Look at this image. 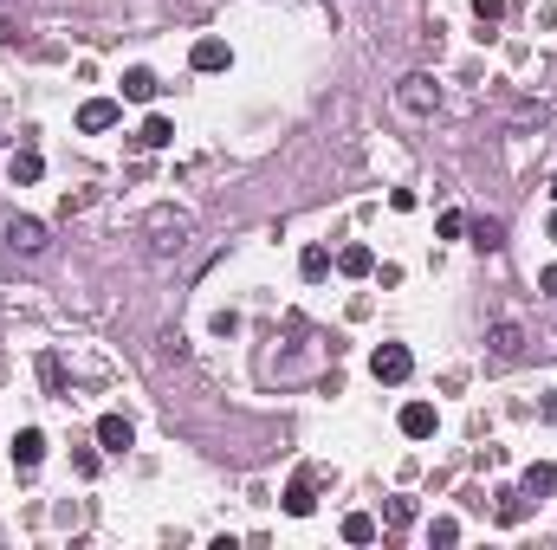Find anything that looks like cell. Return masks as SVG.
I'll use <instances>...</instances> for the list:
<instances>
[{
  "instance_id": "cell-1",
  "label": "cell",
  "mask_w": 557,
  "mask_h": 550,
  "mask_svg": "<svg viewBox=\"0 0 557 550\" xmlns=\"http://www.w3.org/2000/svg\"><path fill=\"white\" fill-rule=\"evenodd\" d=\"M188 220L182 208H149L143 214V240H149V259H169V253H182V240H188Z\"/></svg>"
},
{
  "instance_id": "cell-2",
  "label": "cell",
  "mask_w": 557,
  "mask_h": 550,
  "mask_svg": "<svg viewBox=\"0 0 557 550\" xmlns=\"http://www.w3.org/2000/svg\"><path fill=\"white\" fill-rule=\"evenodd\" d=\"M396 110L402 117H434V110H441V85H434L428 72H409L396 85Z\"/></svg>"
},
{
  "instance_id": "cell-3",
  "label": "cell",
  "mask_w": 557,
  "mask_h": 550,
  "mask_svg": "<svg viewBox=\"0 0 557 550\" xmlns=\"http://www.w3.org/2000/svg\"><path fill=\"white\" fill-rule=\"evenodd\" d=\"M0 240H7V246H13V253H26V259H39V253H46V246H52V233H46V220H20V214H13V220H7V227H0Z\"/></svg>"
},
{
  "instance_id": "cell-4",
  "label": "cell",
  "mask_w": 557,
  "mask_h": 550,
  "mask_svg": "<svg viewBox=\"0 0 557 550\" xmlns=\"http://www.w3.org/2000/svg\"><path fill=\"white\" fill-rule=\"evenodd\" d=\"M370 376L396 389V382H409V376H415V356L402 350V343H376V356H370Z\"/></svg>"
},
{
  "instance_id": "cell-5",
  "label": "cell",
  "mask_w": 557,
  "mask_h": 550,
  "mask_svg": "<svg viewBox=\"0 0 557 550\" xmlns=\"http://www.w3.org/2000/svg\"><path fill=\"white\" fill-rule=\"evenodd\" d=\"M311 512H318V473L298 466L292 486H285V518H311Z\"/></svg>"
},
{
  "instance_id": "cell-6",
  "label": "cell",
  "mask_w": 557,
  "mask_h": 550,
  "mask_svg": "<svg viewBox=\"0 0 557 550\" xmlns=\"http://www.w3.org/2000/svg\"><path fill=\"white\" fill-rule=\"evenodd\" d=\"M39 460H46V434H39V428H20V434H13V473L33 479Z\"/></svg>"
},
{
  "instance_id": "cell-7",
  "label": "cell",
  "mask_w": 557,
  "mask_h": 550,
  "mask_svg": "<svg viewBox=\"0 0 557 550\" xmlns=\"http://www.w3.org/2000/svg\"><path fill=\"white\" fill-rule=\"evenodd\" d=\"M117 117H124V110H117V98H91V104H78V130H117Z\"/></svg>"
},
{
  "instance_id": "cell-8",
  "label": "cell",
  "mask_w": 557,
  "mask_h": 550,
  "mask_svg": "<svg viewBox=\"0 0 557 550\" xmlns=\"http://www.w3.org/2000/svg\"><path fill=\"white\" fill-rule=\"evenodd\" d=\"M7 175H13V188H33L39 175H46V156H39V149H13V156H7Z\"/></svg>"
},
{
  "instance_id": "cell-9",
  "label": "cell",
  "mask_w": 557,
  "mask_h": 550,
  "mask_svg": "<svg viewBox=\"0 0 557 550\" xmlns=\"http://www.w3.org/2000/svg\"><path fill=\"white\" fill-rule=\"evenodd\" d=\"M486 343H493V356H506V363H512V356H519V350H525V330H519V324H512V318H499L493 330H486Z\"/></svg>"
},
{
  "instance_id": "cell-10",
  "label": "cell",
  "mask_w": 557,
  "mask_h": 550,
  "mask_svg": "<svg viewBox=\"0 0 557 550\" xmlns=\"http://www.w3.org/2000/svg\"><path fill=\"white\" fill-rule=\"evenodd\" d=\"M434 428H441V415H434L428 402H409V408H402V434H409V440H428Z\"/></svg>"
},
{
  "instance_id": "cell-11",
  "label": "cell",
  "mask_w": 557,
  "mask_h": 550,
  "mask_svg": "<svg viewBox=\"0 0 557 550\" xmlns=\"http://www.w3.org/2000/svg\"><path fill=\"white\" fill-rule=\"evenodd\" d=\"M130 440H137V434H130L124 415H98V447H104V453H124Z\"/></svg>"
},
{
  "instance_id": "cell-12",
  "label": "cell",
  "mask_w": 557,
  "mask_h": 550,
  "mask_svg": "<svg viewBox=\"0 0 557 550\" xmlns=\"http://www.w3.org/2000/svg\"><path fill=\"white\" fill-rule=\"evenodd\" d=\"M188 65H195V72H227V46H221V39H195Z\"/></svg>"
},
{
  "instance_id": "cell-13",
  "label": "cell",
  "mask_w": 557,
  "mask_h": 550,
  "mask_svg": "<svg viewBox=\"0 0 557 550\" xmlns=\"http://www.w3.org/2000/svg\"><path fill=\"white\" fill-rule=\"evenodd\" d=\"M473 246H480V253H499V246H506V220L480 214V220H473Z\"/></svg>"
},
{
  "instance_id": "cell-14",
  "label": "cell",
  "mask_w": 557,
  "mask_h": 550,
  "mask_svg": "<svg viewBox=\"0 0 557 550\" xmlns=\"http://www.w3.org/2000/svg\"><path fill=\"white\" fill-rule=\"evenodd\" d=\"M337 272H344V279H370V272H376L370 246H344V253H337Z\"/></svg>"
},
{
  "instance_id": "cell-15",
  "label": "cell",
  "mask_w": 557,
  "mask_h": 550,
  "mask_svg": "<svg viewBox=\"0 0 557 550\" xmlns=\"http://www.w3.org/2000/svg\"><path fill=\"white\" fill-rule=\"evenodd\" d=\"M156 91H162V85H156V72H149V65H137V72H124V98H130V104H149Z\"/></svg>"
},
{
  "instance_id": "cell-16",
  "label": "cell",
  "mask_w": 557,
  "mask_h": 550,
  "mask_svg": "<svg viewBox=\"0 0 557 550\" xmlns=\"http://www.w3.org/2000/svg\"><path fill=\"white\" fill-rule=\"evenodd\" d=\"M525 492H532V499H551V492H557V466H551V460L525 466Z\"/></svg>"
},
{
  "instance_id": "cell-17",
  "label": "cell",
  "mask_w": 557,
  "mask_h": 550,
  "mask_svg": "<svg viewBox=\"0 0 557 550\" xmlns=\"http://www.w3.org/2000/svg\"><path fill=\"white\" fill-rule=\"evenodd\" d=\"M169 143H175V123L169 117H149L137 130V149H169Z\"/></svg>"
},
{
  "instance_id": "cell-18",
  "label": "cell",
  "mask_w": 557,
  "mask_h": 550,
  "mask_svg": "<svg viewBox=\"0 0 557 550\" xmlns=\"http://www.w3.org/2000/svg\"><path fill=\"white\" fill-rule=\"evenodd\" d=\"M344 544H376V518L370 512H350L344 518Z\"/></svg>"
},
{
  "instance_id": "cell-19",
  "label": "cell",
  "mask_w": 557,
  "mask_h": 550,
  "mask_svg": "<svg viewBox=\"0 0 557 550\" xmlns=\"http://www.w3.org/2000/svg\"><path fill=\"white\" fill-rule=\"evenodd\" d=\"M499 525H525V512H532V505H525V492H499Z\"/></svg>"
},
{
  "instance_id": "cell-20",
  "label": "cell",
  "mask_w": 557,
  "mask_h": 550,
  "mask_svg": "<svg viewBox=\"0 0 557 550\" xmlns=\"http://www.w3.org/2000/svg\"><path fill=\"white\" fill-rule=\"evenodd\" d=\"M298 272H305V279H324V272H331V253H324V246H305V253H298Z\"/></svg>"
},
{
  "instance_id": "cell-21",
  "label": "cell",
  "mask_w": 557,
  "mask_h": 550,
  "mask_svg": "<svg viewBox=\"0 0 557 550\" xmlns=\"http://www.w3.org/2000/svg\"><path fill=\"white\" fill-rule=\"evenodd\" d=\"M506 7H512V0H473V20H480V26H499V20H506Z\"/></svg>"
},
{
  "instance_id": "cell-22",
  "label": "cell",
  "mask_w": 557,
  "mask_h": 550,
  "mask_svg": "<svg viewBox=\"0 0 557 550\" xmlns=\"http://www.w3.org/2000/svg\"><path fill=\"white\" fill-rule=\"evenodd\" d=\"M428 538H434V544H460V518H434Z\"/></svg>"
},
{
  "instance_id": "cell-23",
  "label": "cell",
  "mask_w": 557,
  "mask_h": 550,
  "mask_svg": "<svg viewBox=\"0 0 557 550\" xmlns=\"http://www.w3.org/2000/svg\"><path fill=\"white\" fill-rule=\"evenodd\" d=\"M39 376H46V389H52V395L65 389V369H59V356H39Z\"/></svg>"
},
{
  "instance_id": "cell-24",
  "label": "cell",
  "mask_w": 557,
  "mask_h": 550,
  "mask_svg": "<svg viewBox=\"0 0 557 550\" xmlns=\"http://www.w3.org/2000/svg\"><path fill=\"white\" fill-rule=\"evenodd\" d=\"M434 233H441V240H460V233H467V214H441V220H434Z\"/></svg>"
},
{
  "instance_id": "cell-25",
  "label": "cell",
  "mask_w": 557,
  "mask_h": 550,
  "mask_svg": "<svg viewBox=\"0 0 557 550\" xmlns=\"http://www.w3.org/2000/svg\"><path fill=\"white\" fill-rule=\"evenodd\" d=\"M389 525H396V531L415 525V499H389Z\"/></svg>"
},
{
  "instance_id": "cell-26",
  "label": "cell",
  "mask_w": 557,
  "mask_h": 550,
  "mask_svg": "<svg viewBox=\"0 0 557 550\" xmlns=\"http://www.w3.org/2000/svg\"><path fill=\"white\" fill-rule=\"evenodd\" d=\"M538 285H545V292L557 298V266H545V279H538Z\"/></svg>"
},
{
  "instance_id": "cell-27",
  "label": "cell",
  "mask_w": 557,
  "mask_h": 550,
  "mask_svg": "<svg viewBox=\"0 0 557 550\" xmlns=\"http://www.w3.org/2000/svg\"><path fill=\"white\" fill-rule=\"evenodd\" d=\"M551 195H557V175H551Z\"/></svg>"
}]
</instances>
